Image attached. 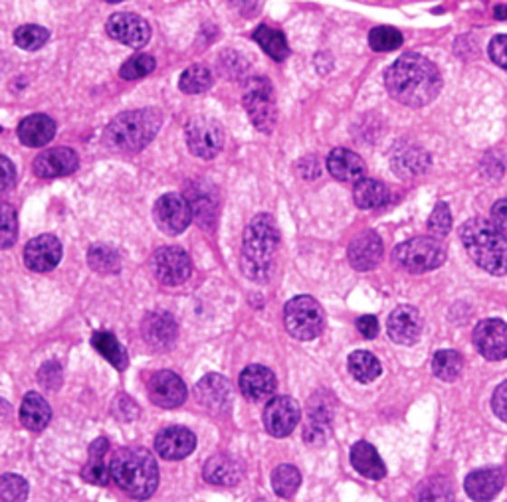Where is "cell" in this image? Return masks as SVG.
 I'll list each match as a JSON object with an SVG mask.
<instances>
[{
	"mask_svg": "<svg viewBox=\"0 0 507 502\" xmlns=\"http://www.w3.org/2000/svg\"><path fill=\"white\" fill-rule=\"evenodd\" d=\"M163 117L153 107L133 109L113 117L105 127L103 138L110 148L120 153H137L149 145L161 129Z\"/></svg>",
	"mask_w": 507,
	"mask_h": 502,
	"instance_id": "5",
	"label": "cell"
},
{
	"mask_svg": "<svg viewBox=\"0 0 507 502\" xmlns=\"http://www.w3.org/2000/svg\"><path fill=\"white\" fill-rule=\"evenodd\" d=\"M153 213L158 230L165 232L167 236H178L193 222V210H190L188 200L178 194H165L158 198Z\"/></svg>",
	"mask_w": 507,
	"mask_h": 502,
	"instance_id": "11",
	"label": "cell"
},
{
	"mask_svg": "<svg viewBox=\"0 0 507 502\" xmlns=\"http://www.w3.org/2000/svg\"><path fill=\"white\" fill-rule=\"evenodd\" d=\"M81 477L86 478L88 483H91V485L105 487V485L110 483L111 471H110V467L103 463V459H95V457H91V459H90V463H88L86 467H83Z\"/></svg>",
	"mask_w": 507,
	"mask_h": 502,
	"instance_id": "47",
	"label": "cell"
},
{
	"mask_svg": "<svg viewBox=\"0 0 507 502\" xmlns=\"http://www.w3.org/2000/svg\"><path fill=\"white\" fill-rule=\"evenodd\" d=\"M493 413L498 415L502 421H507V380L503 384H500L498 390L493 392Z\"/></svg>",
	"mask_w": 507,
	"mask_h": 502,
	"instance_id": "51",
	"label": "cell"
},
{
	"mask_svg": "<svg viewBox=\"0 0 507 502\" xmlns=\"http://www.w3.org/2000/svg\"><path fill=\"white\" fill-rule=\"evenodd\" d=\"M91 345L115 370L121 372L129 366V356H127L125 348L120 345L118 336L108 333V330H95L91 335Z\"/></svg>",
	"mask_w": 507,
	"mask_h": 502,
	"instance_id": "32",
	"label": "cell"
},
{
	"mask_svg": "<svg viewBox=\"0 0 507 502\" xmlns=\"http://www.w3.org/2000/svg\"><path fill=\"white\" fill-rule=\"evenodd\" d=\"M416 502H454V488L446 477H430L416 490Z\"/></svg>",
	"mask_w": 507,
	"mask_h": 502,
	"instance_id": "37",
	"label": "cell"
},
{
	"mask_svg": "<svg viewBox=\"0 0 507 502\" xmlns=\"http://www.w3.org/2000/svg\"><path fill=\"white\" fill-rule=\"evenodd\" d=\"M108 3H121V0H108Z\"/></svg>",
	"mask_w": 507,
	"mask_h": 502,
	"instance_id": "57",
	"label": "cell"
},
{
	"mask_svg": "<svg viewBox=\"0 0 507 502\" xmlns=\"http://www.w3.org/2000/svg\"><path fill=\"white\" fill-rule=\"evenodd\" d=\"M155 70V58L149 56V53H139V56H133L127 60L120 73L123 80H141L145 76H149V73Z\"/></svg>",
	"mask_w": 507,
	"mask_h": 502,
	"instance_id": "45",
	"label": "cell"
},
{
	"mask_svg": "<svg viewBox=\"0 0 507 502\" xmlns=\"http://www.w3.org/2000/svg\"><path fill=\"white\" fill-rule=\"evenodd\" d=\"M452 230V212L448 208L446 202H440L436 208L432 210L428 218V232L432 238H446Z\"/></svg>",
	"mask_w": 507,
	"mask_h": 502,
	"instance_id": "46",
	"label": "cell"
},
{
	"mask_svg": "<svg viewBox=\"0 0 507 502\" xmlns=\"http://www.w3.org/2000/svg\"><path fill=\"white\" fill-rule=\"evenodd\" d=\"M349 263L357 271H371L383 258V242L377 236V232H363L349 245L347 251Z\"/></svg>",
	"mask_w": 507,
	"mask_h": 502,
	"instance_id": "21",
	"label": "cell"
},
{
	"mask_svg": "<svg viewBox=\"0 0 507 502\" xmlns=\"http://www.w3.org/2000/svg\"><path fill=\"white\" fill-rule=\"evenodd\" d=\"M52 420L50 403L40 393L30 392L20 405V421L30 431H42Z\"/></svg>",
	"mask_w": 507,
	"mask_h": 502,
	"instance_id": "31",
	"label": "cell"
},
{
	"mask_svg": "<svg viewBox=\"0 0 507 502\" xmlns=\"http://www.w3.org/2000/svg\"><path fill=\"white\" fill-rule=\"evenodd\" d=\"M80 156L73 148L56 147L40 153L34 160V173L38 178H60L76 173Z\"/></svg>",
	"mask_w": 507,
	"mask_h": 502,
	"instance_id": "18",
	"label": "cell"
},
{
	"mask_svg": "<svg viewBox=\"0 0 507 502\" xmlns=\"http://www.w3.org/2000/svg\"><path fill=\"white\" fill-rule=\"evenodd\" d=\"M490 58L498 63L500 68L507 70V34L492 40L490 44Z\"/></svg>",
	"mask_w": 507,
	"mask_h": 502,
	"instance_id": "50",
	"label": "cell"
},
{
	"mask_svg": "<svg viewBox=\"0 0 507 502\" xmlns=\"http://www.w3.org/2000/svg\"><path fill=\"white\" fill-rule=\"evenodd\" d=\"M155 450L167 461H181L196 450V435L181 425L165 427L155 437Z\"/></svg>",
	"mask_w": 507,
	"mask_h": 502,
	"instance_id": "17",
	"label": "cell"
},
{
	"mask_svg": "<svg viewBox=\"0 0 507 502\" xmlns=\"http://www.w3.org/2000/svg\"><path fill=\"white\" fill-rule=\"evenodd\" d=\"M301 485V473L293 465H280L272 475L273 493L282 498H290Z\"/></svg>",
	"mask_w": 507,
	"mask_h": 502,
	"instance_id": "40",
	"label": "cell"
},
{
	"mask_svg": "<svg viewBox=\"0 0 507 502\" xmlns=\"http://www.w3.org/2000/svg\"><path fill=\"white\" fill-rule=\"evenodd\" d=\"M353 198L359 208L375 210V208L387 204V202L390 200V192L383 183H378V180L363 178V180H359V183H355Z\"/></svg>",
	"mask_w": 507,
	"mask_h": 502,
	"instance_id": "33",
	"label": "cell"
},
{
	"mask_svg": "<svg viewBox=\"0 0 507 502\" xmlns=\"http://www.w3.org/2000/svg\"><path fill=\"white\" fill-rule=\"evenodd\" d=\"M110 451V443L105 437H100V440H95L91 445H90V457H95V459H103L105 455H108Z\"/></svg>",
	"mask_w": 507,
	"mask_h": 502,
	"instance_id": "55",
	"label": "cell"
},
{
	"mask_svg": "<svg viewBox=\"0 0 507 502\" xmlns=\"http://www.w3.org/2000/svg\"><path fill=\"white\" fill-rule=\"evenodd\" d=\"M62 260V243L56 236H38L30 240L24 248V263L28 270L36 273L52 271Z\"/></svg>",
	"mask_w": 507,
	"mask_h": 502,
	"instance_id": "19",
	"label": "cell"
},
{
	"mask_svg": "<svg viewBox=\"0 0 507 502\" xmlns=\"http://www.w3.org/2000/svg\"><path fill=\"white\" fill-rule=\"evenodd\" d=\"M56 135V123L48 115H30L18 125V138L26 147H44Z\"/></svg>",
	"mask_w": 507,
	"mask_h": 502,
	"instance_id": "29",
	"label": "cell"
},
{
	"mask_svg": "<svg viewBox=\"0 0 507 502\" xmlns=\"http://www.w3.org/2000/svg\"><path fill=\"white\" fill-rule=\"evenodd\" d=\"M254 40H256L258 44L262 46V50L276 62H283L285 58L290 56L288 40H285V36L276 28L258 26L256 32H254Z\"/></svg>",
	"mask_w": 507,
	"mask_h": 502,
	"instance_id": "35",
	"label": "cell"
},
{
	"mask_svg": "<svg viewBox=\"0 0 507 502\" xmlns=\"http://www.w3.org/2000/svg\"><path fill=\"white\" fill-rule=\"evenodd\" d=\"M62 382V368L58 362H48L44 368L40 370V384L44 388H58Z\"/></svg>",
	"mask_w": 507,
	"mask_h": 502,
	"instance_id": "49",
	"label": "cell"
},
{
	"mask_svg": "<svg viewBox=\"0 0 507 502\" xmlns=\"http://www.w3.org/2000/svg\"><path fill=\"white\" fill-rule=\"evenodd\" d=\"M276 376L266 366L252 365L240 374V392L250 402H262L276 392Z\"/></svg>",
	"mask_w": 507,
	"mask_h": 502,
	"instance_id": "22",
	"label": "cell"
},
{
	"mask_svg": "<svg viewBox=\"0 0 507 502\" xmlns=\"http://www.w3.org/2000/svg\"><path fill=\"white\" fill-rule=\"evenodd\" d=\"M422 315L416 307L410 305H400L397 307L393 313L388 315L387 320V328H388V336L395 340L397 345L403 346H412L418 343V338L422 335Z\"/></svg>",
	"mask_w": 507,
	"mask_h": 502,
	"instance_id": "16",
	"label": "cell"
},
{
	"mask_svg": "<svg viewBox=\"0 0 507 502\" xmlns=\"http://www.w3.org/2000/svg\"><path fill=\"white\" fill-rule=\"evenodd\" d=\"M347 370L361 384L375 382L380 376V372H383L378 358L367 350H355L347 360Z\"/></svg>",
	"mask_w": 507,
	"mask_h": 502,
	"instance_id": "34",
	"label": "cell"
},
{
	"mask_svg": "<svg viewBox=\"0 0 507 502\" xmlns=\"http://www.w3.org/2000/svg\"><path fill=\"white\" fill-rule=\"evenodd\" d=\"M357 328L365 338H375L378 333V320L373 315H365L357 320Z\"/></svg>",
	"mask_w": 507,
	"mask_h": 502,
	"instance_id": "52",
	"label": "cell"
},
{
	"mask_svg": "<svg viewBox=\"0 0 507 502\" xmlns=\"http://www.w3.org/2000/svg\"><path fill=\"white\" fill-rule=\"evenodd\" d=\"M385 85L393 98L408 107H425L438 98L442 76L420 53H405L385 73Z\"/></svg>",
	"mask_w": 507,
	"mask_h": 502,
	"instance_id": "1",
	"label": "cell"
},
{
	"mask_svg": "<svg viewBox=\"0 0 507 502\" xmlns=\"http://www.w3.org/2000/svg\"><path fill=\"white\" fill-rule=\"evenodd\" d=\"M213 81L215 80H213V73H210V70L206 66H200V63H196V66H190L188 70L183 71L181 81H178V88L188 95H200L213 88Z\"/></svg>",
	"mask_w": 507,
	"mask_h": 502,
	"instance_id": "38",
	"label": "cell"
},
{
	"mask_svg": "<svg viewBox=\"0 0 507 502\" xmlns=\"http://www.w3.org/2000/svg\"><path fill=\"white\" fill-rule=\"evenodd\" d=\"M327 170L341 183H359L365 178L367 166L357 153L349 151V148H335L327 156Z\"/></svg>",
	"mask_w": 507,
	"mask_h": 502,
	"instance_id": "26",
	"label": "cell"
},
{
	"mask_svg": "<svg viewBox=\"0 0 507 502\" xmlns=\"http://www.w3.org/2000/svg\"><path fill=\"white\" fill-rule=\"evenodd\" d=\"M493 13H495V18H498V20H505L507 18V6L505 5L495 6Z\"/></svg>",
	"mask_w": 507,
	"mask_h": 502,
	"instance_id": "56",
	"label": "cell"
},
{
	"mask_svg": "<svg viewBox=\"0 0 507 502\" xmlns=\"http://www.w3.org/2000/svg\"><path fill=\"white\" fill-rule=\"evenodd\" d=\"M368 46L375 52H393L403 46V34L397 28L377 26L368 34Z\"/></svg>",
	"mask_w": 507,
	"mask_h": 502,
	"instance_id": "42",
	"label": "cell"
},
{
	"mask_svg": "<svg viewBox=\"0 0 507 502\" xmlns=\"http://www.w3.org/2000/svg\"><path fill=\"white\" fill-rule=\"evenodd\" d=\"M474 346L485 360L507 358V325L500 318H485L474 330Z\"/></svg>",
	"mask_w": 507,
	"mask_h": 502,
	"instance_id": "12",
	"label": "cell"
},
{
	"mask_svg": "<svg viewBox=\"0 0 507 502\" xmlns=\"http://www.w3.org/2000/svg\"><path fill=\"white\" fill-rule=\"evenodd\" d=\"M88 263L93 271L111 275L121 270V260L120 253L108 248V245H93L88 251Z\"/></svg>",
	"mask_w": 507,
	"mask_h": 502,
	"instance_id": "39",
	"label": "cell"
},
{
	"mask_svg": "<svg viewBox=\"0 0 507 502\" xmlns=\"http://www.w3.org/2000/svg\"><path fill=\"white\" fill-rule=\"evenodd\" d=\"M503 483L505 478L500 469H478L464 480V488L474 502H492L502 493Z\"/></svg>",
	"mask_w": 507,
	"mask_h": 502,
	"instance_id": "23",
	"label": "cell"
},
{
	"mask_svg": "<svg viewBox=\"0 0 507 502\" xmlns=\"http://www.w3.org/2000/svg\"><path fill=\"white\" fill-rule=\"evenodd\" d=\"M285 330L298 340H313L323 333L325 313L310 295L293 297L283 308Z\"/></svg>",
	"mask_w": 507,
	"mask_h": 502,
	"instance_id": "6",
	"label": "cell"
},
{
	"mask_svg": "<svg viewBox=\"0 0 507 502\" xmlns=\"http://www.w3.org/2000/svg\"><path fill=\"white\" fill-rule=\"evenodd\" d=\"M105 30L113 40L129 48H143L151 38V26L147 24V20L131 13L113 14L105 24Z\"/></svg>",
	"mask_w": 507,
	"mask_h": 502,
	"instance_id": "14",
	"label": "cell"
},
{
	"mask_svg": "<svg viewBox=\"0 0 507 502\" xmlns=\"http://www.w3.org/2000/svg\"><path fill=\"white\" fill-rule=\"evenodd\" d=\"M432 372L442 382L458 380L464 372V358L456 350H440L432 358Z\"/></svg>",
	"mask_w": 507,
	"mask_h": 502,
	"instance_id": "36",
	"label": "cell"
},
{
	"mask_svg": "<svg viewBox=\"0 0 507 502\" xmlns=\"http://www.w3.org/2000/svg\"><path fill=\"white\" fill-rule=\"evenodd\" d=\"M0 160H3V173H5L3 175V186L8 192L10 188L16 185V166L10 163L8 156H3Z\"/></svg>",
	"mask_w": 507,
	"mask_h": 502,
	"instance_id": "54",
	"label": "cell"
},
{
	"mask_svg": "<svg viewBox=\"0 0 507 502\" xmlns=\"http://www.w3.org/2000/svg\"><path fill=\"white\" fill-rule=\"evenodd\" d=\"M18 238V223H16V212L13 206L5 202L3 204V233H0V245L3 248H10Z\"/></svg>",
	"mask_w": 507,
	"mask_h": 502,
	"instance_id": "48",
	"label": "cell"
},
{
	"mask_svg": "<svg viewBox=\"0 0 507 502\" xmlns=\"http://www.w3.org/2000/svg\"><path fill=\"white\" fill-rule=\"evenodd\" d=\"M188 204L193 210V218L200 228L215 230V223L218 218V198L215 190L203 186L188 188Z\"/></svg>",
	"mask_w": 507,
	"mask_h": 502,
	"instance_id": "28",
	"label": "cell"
},
{
	"mask_svg": "<svg viewBox=\"0 0 507 502\" xmlns=\"http://www.w3.org/2000/svg\"><path fill=\"white\" fill-rule=\"evenodd\" d=\"M187 386L175 372L161 370L149 378V398L163 410H175L187 402Z\"/></svg>",
	"mask_w": 507,
	"mask_h": 502,
	"instance_id": "15",
	"label": "cell"
},
{
	"mask_svg": "<svg viewBox=\"0 0 507 502\" xmlns=\"http://www.w3.org/2000/svg\"><path fill=\"white\" fill-rule=\"evenodd\" d=\"M187 147L195 156L210 160L218 156V153L225 148V129L216 119L210 117H195L187 123L185 129Z\"/></svg>",
	"mask_w": 507,
	"mask_h": 502,
	"instance_id": "9",
	"label": "cell"
},
{
	"mask_svg": "<svg viewBox=\"0 0 507 502\" xmlns=\"http://www.w3.org/2000/svg\"><path fill=\"white\" fill-rule=\"evenodd\" d=\"M280 250V230L270 213L254 216L242 240L240 267L250 281L268 283L276 275Z\"/></svg>",
	"mask_w": 507,
	"mask_h": 502,
	"instance_id": "2",
	"label": "cell"
},
{
	"mask_svg": "<svg viewBox=\"0 0 507 502\" xmlns=\"http://www.w3.org/2000/svg\"><path fill=\"white\" fill-rule=\"evenodd\" d=\"M460 240L483 271L492 275L507 273V240L493 222L483 218L468 220L460 228Z\"/></svg>",
	"mask_w": 507,
	"mask_h": 502,
	"instance_id": "4",
	"label": "cell"
},
{
	"mask_svg": "<svg viewBox=\"0 0 507 502\" xmlns=\"http://www.w3.org/2000/svg\"><path fill=\"white\" fill-rule=\"evenodd\" d=\"M111 478L133 498H151L158 488V467L155 457L143 447H123L111 457Z\"/></svg>",
	"mask_w": 507,
	"mask_h": 502,
	"instance_id": "3",
	"label": "cell"
},
{
	"mask_svg": "<svg viewBox=\"0 0 507 502\" xmlns=\"http://www.w3.org/2000/svg\"><path fill=\"white\" fill-rule=\"evenodd\" d=\"M0 497L3 502H24L28 497V483L23 477L5 473L0 478Z\"/></svg>",
	"mask_w": 507,
	"mask_h": 502,
	"instance_id": "44",
	"label": "cell"
},
{
	"mask_svg": "<svg viewBox=\"0 0 507 502\" xmlns=\"http://www.w3.org/2000/svg\"><path fill=\"white\" fill-rule=\"evenodd\" d=\"M393 260L408 273H426L438 270L446 261V250L432 236L412 238L397 245Z\"/></svg>",
	"mask_w": 507,
	"mask_h": 502,
	"instance_id": "7",
	"label": "cell"
},
{
	"mask_svg": "<svg viewBox=\"0 0 507 502\" xmlns=\"http://www.w3.org/2000/svg\"><path fill=\"white\" fill-rule=\"evenodd\" d=\"M242 101H244L246 113L254 127L262 133H272L278 121V105L272 83L262 76L250 78L244 85V98H242Z\"/></svg>",
	"mask_w": 507,
	"mask_h": 502,
	"instance_id": "8",
	"label": "cell"
},
{
	"mask_svg": "<svg viewBox=\"0 0 507 502\" xmlns=\"http://www.w3.org/2000/svg\"><path fill=\"white\" fill-rule=\"evenodd\" d=\"M48 38H50V32L46 28L36 26V24H24L14 32L16 46L23 48V50H28V52L40 50L42 46L46 44Z\"/></svg>",
	"mask_w": 507,
	"mask_h": 502,
	"instance_id": "43",
	"label": "cell"
},
{
	"mask_svg": "<svg viewBox=\"0 0 507 502\" xmlns=\"http://www.w3.org/2000/svg\"><path fill=\"white\" fill-rule=\"evenodd\" d=\"M300 403L290 396L272 398L266 405V412H263V423H266L268 433L273 437L290 435L295 430V425L300 423Z\"/></svg>",
	"mask_w": 507,
	"mask_h": 502,
	"instance_id": "13",
	"label": "cell"
},
{
	"mask_svg": "<svg viewBox=\"0 0 507 502\" xmlns=\"http://www.w3.org/2000/svg\"><path fill=\"white\" fill-rule=\"evenodd\" d=\"M390 166H393L395 173L403 178L425 175L430 166V155L426 151H422L420 147L403 143L393 148V155H390Z\"/></svg>",
	"mask_w": 507,
	"mask_h": 502,
	"instance_id": "24",
	"label": "cell"
},
{
	"mask_svg": "<svg viewBox=\"0 0 507 502\" xmlns=\"http://www.w3.org/2000/svg\"><path fill=\"white\" fill-rule=\"evenodd\" d=\"M195 398L205 410L213 413H222L230 408L232 386L220 374H208V376H205L196 384Z\"/></svg>",
	"mask_w": 507,
	"mask_h": 502,
	"instance_id": "20",
	"label": "cell"
},
{
	"mask_svg": "<svg viewBox=\"0 0 507 502\" xmlns=\"http://www.w3.org/2000/svg\"><path fill=\"white\" fill-rule=\"evenodd\" d=\"M351 465L359 475H363L371 480H380L387 475V467L383 459L378 457L377 450L367 441H359L351 450Z\"/></svg>",
	"mask_w": 507,
	"mask_h": 502,
	"instance_id": "30",
	"label": "cell"
},
{
	"mask_svg": "<svg viewBox=\"0 0 507 502\" xmlns=\"http://www.w3.org/2000/svg\"><path fill=\"white\" fill-rule=\"evenodd\" d=\"M143 336L157 350H167L177 340V323L168 313H149L143 320Z\"/></svg>",
	"mask_w": 507,
	"mask_h": 502,
	"instance_id": "27",
	"label": "cell"
},
{
	"mask_svg": "<svg viewBox=\"0 0 507 502\" xmlns=\"http://www.w3.org/2000/svg\"><path fill=\"white\" fill-rule=\"evenodd\" d=\"M153 275L167 287H175L185 283L190 273H193V263L183 248L167 245V248L157 250L151 260Z\"/></svg>",
	"mask_w": 507,
	"mask_h": 502,
	"instance_id": "10",
	"label": "cell"
},
{
	"mask_svg": "<svg viewBox=\"0 0 507 502\" xmlns=\"http://www.w3.org/2000/svg\"><path fill=\"white\" fill-rule=\"evenodd\" d=\"M492 220L503 233H507V198L495 202V206L492 208Z\"/></svg>",
	"mask_w": 507,
	"mask_h": 502,
	"instance_id": "53",
	"label": "cell"
},
{
	"mask_svg": "<svg viewBox=\"0 0 507 502\" xmlns=\"http://www.w3.org/2000/svg\"><path fill=\"white\" fill-rule=\"evenodd\" d=\"M331 435V415L325 408H311L310 421L305 425V440L310 443H323Z\"/></svg>",
	"mask_w": 507,
	"mask_h": 502,
	"instance_id": "41",
	"label": "cell"
},
{
	"mask_svg": "<svg viewBox=\"0 0 507 502\" xmlns=\"http://www.w3.org/2000/svg\"><path fill=\"white\" fill-rule=\"evenodd\" d=\"M203 477L210 485L234 487L244 477V467H242L238 459H232L230 455H215L206 461Z\"/></svg>",
	"mask_w": 507,
	"mask_h": 502,
	"instance_id": "25",
	"label": "cell"
}]
</instances>
